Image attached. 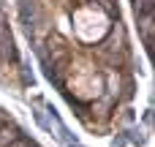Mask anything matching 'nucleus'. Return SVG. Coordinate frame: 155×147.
Listing matches in <instances>:
<instances>
[{"instance_id":"obj_2","label":"nucleus","mask_w":155,"mask_h":147,"mask_svg":"<svg viewBox=\"0 0 155 147\" xmlns=\"http://www.w3.org/2000/svg\"><path fill=\"white\" fill-rule=\"evenodd\" d=\"M68 147H79V145H68Z\"/></svg>"},{"instance_id":"obj_1","label":"nucleus","mask_w":155,"mask_h":147,"mask_svg":"<svg viewBox=\"0 0 155 147\" xmlns=\"http://www.w3.org/2000/svg\"><path fill=\"white\" fill-rule=\"evenodd\" d=\"M19 22H22V27L27 30V35L35 30V25H38V11H35V3H33V0H19Z\"/></svg>"}]
</instances>
